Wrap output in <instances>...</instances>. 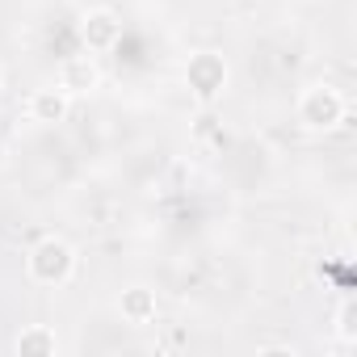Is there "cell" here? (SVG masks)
<instances>
[{
  "instance_id": "1",
  "label": "cell",
  "mask_w": 357,
  "mask_h": 357,
  "mask_svg": "<svg viewBox=\"0 0 357 357\" xmlns=\"http://www.w3.org/2000/svg\"><path fill=\"white\" fill-rule=\"evenodd\" d=\"M26 273L34 286H47V290H59L76 278V248L59 236H43L30 252H26Z\"/></svg>"
},
{
  "instance_id": "2",
  "label": "cell",
  "mask_w": 357,
  "mask_h": 357,
  "mask_svg": "<svg viewBox=\"0 0 357 357\" xmlns=\"http://www.w3.org/2000/svg\"><path fill=\"white\" fill-rule=\"evenodd\" d=\"M344 114H349V101H344V93H340L336 84H311V89H303V97H298V122H303V130H311V135L336 130V126L344 122Z\"/></svg>"
},
{
  "instance_id": "3",
  "label": "cell",
  "mask_w": 357,
  "mask_h": 357,
  "mask_svg": "<svg viewBox=\"0 0 357 357\" xmlns=\"http://www.w3.org/2000/svg\"><path fill=\"white\" fill-rule=\"evenodd\" d=\"M185 84L198 101H215L223 97L227 89V59L215 55V51H198L190 63H185Z\"/></svg>"
},
{
  "instance_id": "4",
  "label": "cell",
  "mask_w": 357,
  "mask_h": 357,
  "mask_svg": "<svg viewBox=\"0 0 357 357\" xmlns=\"http://www.w3.org/2000/svg\"><path fill=\"white\" fill-rule=\"evenodd\" d=\"M80 38L89 51H114L118 38H122V22L114 9H89L80 17Z\"/></svg>"
},
{
  "instance_id": "5",
  "label": "cell",
  "mask_w": 357,
  "mask_h": 357,
  "mask_svg": "<svg viewBox=\"0 0 357 357\" xmlns=\"http://www.w3.org/2000/svg\"><path fill=\"white\" fill-rule=\"evenodd\" d=\"M68 109H72V97H68L59 84L34 89V93H30V105H26L30 122H38V126H55V122H63V118H68Z\"/></svg>"
},
{
  "instance_id": "6",
  "label": "cell",
  "mask_w": 357,
  "mask_h": 357,
  "mask_svg": "<svg viewBox=\"0 0 357 357\" xmlns=\"http://www.w3.org/2000/svg\"><path fill=\"white\" fill-rule=\"evenodd\" d=\"M118 311H122V319H126L130 328H147V324H155V315H160L155 290H147V286H130V290H122V294H118Z\"/></svg>"
},
{
  "instance_id": "7",
  "label": "cell",
  "mask_w": 357,
  "mask_h": 357,
  "mask_svg": "<svg viewBox=\"0 0 357 357\" xmlns=\"http://www.w3.org/2000/svg\"><path fill=\"white\" fill-rule=\"evenodd\" d=\"M97 84H101V72H97V63H93L89 55L68 59V63L59 68V89H63L68 97H76V93H93Z\"/></svg>"
},
{
  "instance_id": "8",
  "label": "cell",
  "mask_w": 357,
  "mask_h": 357,
  "mask_svg": "<svg viewBox=\"0 0 357 357\" xmlns=\"http://www.w3.org/2000/svg\"><path fill=\"white\" fill-rule=\"evenodd\" d=\"M17 353H26V357H55V353H59L55 328H51V324H30V328H22Z\"/></svg>"
},
{
  "instance_id": "9",
  "label": "cell",
  "mask_w": 357,
  "mask_h": 357,
  "mask_svg": "<svg viewBox=\"0 0 357 357\" xmlns=\"http://www.w3.org/2000/svg\"><path fill=\"white\" fill-rule=\"evenodd\" d=\"M336 336H340L344 344H353V340H357V328H353V303H349V298L336 307Z\"/></svg>"
},
{
  "instance_id": "10",
  "label": "cell",
  "mask_w": 357,
  "mask_h": 357,
  "mask_svg": "<svg viewBox=\"0 0 357 357\" xmlns=\"http://www.w3.org/2000/svg\"><path fill=\"white\" fill-rule=\"evenodd\" d=\"M0 89H5V68H0Z\"/></svg>"
}]
</instances>
